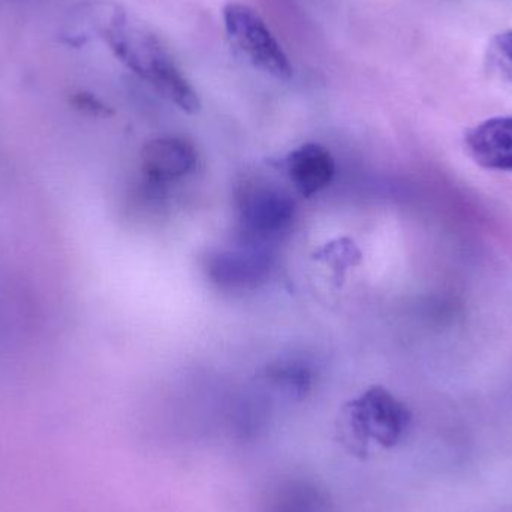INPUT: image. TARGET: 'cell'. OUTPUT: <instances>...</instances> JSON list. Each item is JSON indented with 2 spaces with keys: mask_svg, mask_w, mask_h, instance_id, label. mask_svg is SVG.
Segmentation results:
<instances>
[{
  "mask_svg": "<svg viewBox=\"0 0 512 512\" xmlns=\"http://www.w3.org/2000/svg\"><path fill=\"white\" fill-rule=\"evenodd\" d=\"M78 38L96 36L114 56L159 95L188 114L201 110V101L182 69L149 26L114 2L96 0L78 12Z\"/></svg>",
  "mask_w": 512,
  "mask_h": 512,
  "instance_id": "6da1fadb",
  "label": "cell"
},
{
  "mask_svg": "<svg viewBox=\"0 0 512 512\" xmlns=\"http://www.w3.org/2000/svg\"><path fill=\"white\" fill-rule=\"evenodd\" d=\"M222 17L228 38L254 68L279 81L291 80L294 68L288 54L254 8L231 2Z\"/></svg>",
  "mask_w": 512,
  "mask_h": 512,
  "instance_id": "7a4b0ae2",
  "label": "cell"
},
{
  "mask_svg": "<svg viewBox=\"0 0 512 512\" xmlns=\"http://www.w3.org/2000/svg\"><path fill=\"white\" fill-rule=\"evenodd\" d=\"M349 418L358 436L382 447H394L411 424V412L382 387H372L349 405Z\"/></svg>",
  "mask_w": 512,
  "mask_h": 512,
  "instance_id": "3957f363",
  "label": "cell"
},
{
  "mask_svg": "<svg viewBox=\"0 0 512 512\" xmlns=\"http://www.w3.org/2000/svg\"><path fill=\"white\" fill-rule=\"evenodd\" d=\"M240 212L246 230L258 239L279 237L294 221V203L279 189H251L243 195Z\"/></svg>",
  "mask_w": 512,
  "mask_h": 512,
  "instance_id": "277c9868",
  "label": "cell"
},
{
  "mask_svg": "<svg viewBox=\"0 0 512 512\" xmlns=\"http://www.w3.org/2000/svg\"><path fill=\"white\" fill-rule=\"evenodd\" d=\"M206 270L222 288H255L270 274L271 259L259 251H218L207 256Z\"/></svg>",
  "mask_w": 512,
  "mask_h": 512,
  "instance_id": "5b68a950",
  "label": "cell"
},
{
  "mask_svg": "<svg viewBox=\"0 0 512 512\" xmlns=\"http://www.w3.org/2000/svg\"><path fill=\"white\" fill-rule=\"evenodd\" d=\"M197 161L194 146L180 137L153 138L141 150V167L153 182L182 179L194 171Z\"/></svg>",
  "mask_w": 512,
  "mask_h": 512,
  "instance_id": "8992f818",
  "label": "cell"
},
{
  "mask_svg": "<svg viewBox=\"0 0 512 512\" xmlns=\"http://www.w3.org/2000/svg\"><path fill=\"white\" fill-rule=\"evenodd\" d=\"M469 155L489 170H512V117H495L466 135Z\"/></svg>",
  "mask_w": 512,
  "mask_h": 512,
  "instance_id": "52a82bcc",
  "label": "cell"
},
{
  "mask_svg": "<svg viewBox=\"0 0 512 512\" xmlns=\"http://www.w3.org/2000/svg\"><path fill=\"white\" fill-rule=\"evenodd\" d=\"M289 179L303 197L310 198L324 191L336 173L333 156L321 144L309 143L289 153Z\"/></svg>",
  "mask_w": 512,
  "mask_h": 512,
  "instance_id": "ba28073f",
  "label": "cell"
},
{
  "mask_svg": "<svg viewBox=\"0 0 512 512\" xmlns=\"http://www.w3.org/2000/svg\"><path fill=\"white\" fill-rule=\"evenodd\" d=\"M268 376L276 384L282 385L285 390L294 391L297 394L306 393L312 384V375H310L309 369L297 361L276 364L271 367Z\"/></svg>",
  "mask_w": 512,
  "mask_h": 512,
  "instance_id": "9c48e42d",
  "label": "cell"
},
{
  "mask_svg": "<svg viewBox=\"0 0 512 512\" xmlns=\"http://www.w3.org/2000/svg\"><path fill=\"white\" fill-rule=\"evenodd\" d=\"M489 60L496 71L512 81V30L499 33L489 47Z\"/></svg>",
  "mask_w": 512,
  "mask_h": 512,
  "instance_id": "30bf717a",
  "label": "cell"
}]
</instances>
